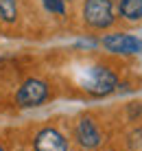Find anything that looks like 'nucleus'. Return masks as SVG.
Here are the masks:
<instances>
[{
  "instance_id": "1",
  "label": "nucleus",
  "mask_w": 142,
  "mask_h": 151,
  "mask_svg": "<svg viewBox=\"0 0 142 151\" xmlns=\"http://www.w3.org/2000/svg\"><path fill=\"white\" fill-rule=\"evenodd\" d=\"M118 86V77L105 66H92L83 77V88L94 96H105Z\"/></svg>"
},
{
  "instance_id": "4",
  "label": "nucleus",
  "mask_w": 142,
  "mask_h": 151,
  "mask_svg": "<svg viewBox=\"0 0 142 151\" xmlns=\"http://www.w3.org/2000/svg\"><path fill=\"white\" fill-rule=\"evenodd\" d=\"M103 46L112 53H120V55H129V53H140L142 50V42L131 37V35H123V33H116V35H107L103 37Z\"/></svg>"
},
{
  "instance_id": "10",
  "label": "nucleus",
  "mask_w": 142,
  "mask_h": 151,
  "mask_svg": "<svg viewBox=\"0 0 142 151\" xmlns=\"http://www.w3.org/2000/svg\"><path fill=\"white\" fill-rule=\"evenodd\" d=\"M0 151H4V149H2V147H0Z\"/></svg>"
},
{
  "instance_id": "9",
  "label": "nucleus",
  "mask_w": 142,
  "mask_h": 151,
  "mask_svg": "<svg viewBox=\"0 0 142 151\" xmlns=\"http://www.w3.org/2000/svg\"><path fill=\"white\" fill-rule=\"evenodd\" d=\"M42 2H44V7L52 13H59V15L66 13V2L64 0H42Z\"/></svg>"
},
{
  "instance_id": "3",
  "label": "nucleus",
  "mask_w": 142,
  "mask_h": 151,
  "mask_svg": "<svg viewBox=\"0 0 142 151\" xmlns=\"http://www.w3.org/2000/svg\"><path fill=\"white\" fill-rule=\"evenodd\" d=\"M48 96V86L39 79H29L20 86L18 94H15V103L20 107H35L42 105Z\"/></svg>"
},
{
  "instance_id": "6",
  "label": "nucleus",
  "mask_w": 142,
  "mask_h": 151,
  "mask_svg": "<svg viewBox=\"0 0 142 151\" xmlns=\"http://www.w3.org/2000/svg\"><path fill=\"white\" fill-rule=\"evenodd\" d=\"M77 140L85 149H94L101 145V132L96 129L92 118H81L77 123Z\"/></svg>"
},
{
  "instance_id": "2",
  "label": "nucleus",
  "mask_w": 142,
  "mask_h": 151,
  "mask_svg": "<svg viewBox=\"0 0 142 151\" xmlns=\"http://www.w3.org/2000/svg\"><path fill=\"white\" fill-rule=\"evenodd\" d=\"M83 18L92 29H105L114 22L112 0H85Z\"/></svg>"
},
{
  "instance_id": "8",
  "label": "nucleus",
  "mask_w": 142,
  "mask_h": 151,
  "mask_svg": "<svg viewBox=\"0 0 142 151\" xmlns=\"http://www.w3.org/2000/svg\"><path fill=\"white\" fill-rule=\"evenodd\" d=\"M15 15H18L15 0H0V20H4V22H13Z\"/></svg>"
},
{
  "instance_id": "5",
  "label": "nucleus",
  "mask_w": 142,
  "mask_h": 151,
  "mask_svg": "<svg viewBox=\"0 0 142 151\" xmlns=\"http://www.w3.org/2000/svg\"><path fill=\"white\" fill-rule=\"evenodd\" d=\"M68 142L57 129L46 127L35 136V151H66Z\"/></svg>"
},
{
  "instance_id": "7",
  "label": "nucleus",
  "mask_w": 142,
  "mask_h": 151,
  "mask_svg": "<svg viewBox=\"0 0 142 151\" xmlns=\"http://www.w3.org/2000/svg\"><path fill=\"white\" fill-rule=\"evenodd\" d=\"M120 15L129 22H138L142 18V0H120Z\"/></svg>"
}]
</instances>
